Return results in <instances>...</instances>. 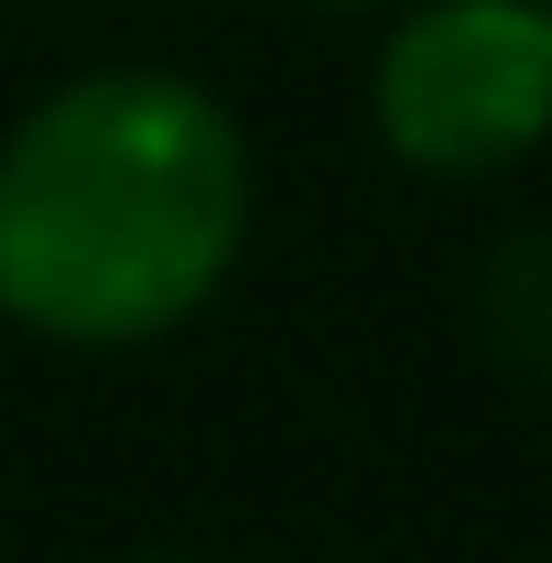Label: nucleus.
Segmentation results:
<instances>
[{"mask_svg": "<svg viewBox=\"0 0 552 563\" xmlns=\"http://www.w3.org/2000/svg\"><path fill=\"white\" fill-rule=\"evenodd\" d=\"M250 131L174 66H87L0 131V314L44 347H152L250 250Z\"/></svg>", "mask_w": 552, "mask_h": 563, "instance_id": "1", "label": "nucleus"}, {"mask_svg": "<svg viewBox=\"0 0 552 563\" xmlns=\"http://www.w3.org/2000/svg\"><path fill=\"white\" fill-rule=\"evenodd\" d=\"M368 120L390 163L433 185H487L552 141V11L542 0H401Z\"/></svg>", "mask_w": 552, "mask_h": 563, "instance_id": "2", "label": "nucleus"}, {"mask_svg": "<svg viewBox=\"0 0 552 563\" xmlns=\"http://www.w3.org/2000/svg\"><path fill=\"white\" fill-rule=\"evenodd\" d=\"M325 11H401V0H325Z\"/></svg>", "mask_w": 552, "mask_h": 563, "instance_id": "3", "label": "nucleus"}, {"mask_svg": "<svg viewBox=\"0 0 552 563\" xmlns=\"http://www.w3.org/2000/svg\"><path fill=\"white\" fill-rule=\"evenodd\" d=\"M120 563H196V553H120Z\"/></svg>", "mask_w": 552, "mask_h": 563, "instance_id": "4", "label": "nucleus"}, {"mask_svg": "<svg viewBox=\"0 0 552 563\" xmlns=\"http://www.w3.org/2000/svg\"><path fill=\"white\" fill-rule=\"evenodd\" d=\"M0 325H11V314H0Z\"/></svg>", "mask_w": 552, "mask_h": 563, "instance_id": "5", "label": "nucleus"}, {"mask_svg": "<svg viewBox=\"0 0 552 563\" xmlns=\"http://www.w3.org/2000/svg\"><path fill=\"white\" fill-rule=\"evenodd\" d=\"M542 11H552V0H542Z\"/></svg>", "mask_w": 552, "mask_h": 563, "instance_id": "6", "label": "nucleus"}]
</instances>
